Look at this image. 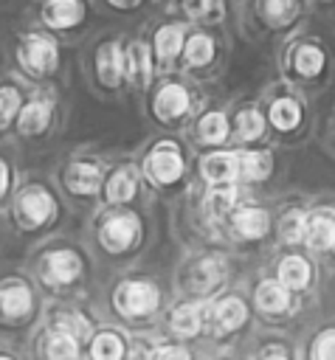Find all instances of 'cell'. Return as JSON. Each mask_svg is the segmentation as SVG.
Wrapping results in <instances>:
<instances>
[{
    "mask_svg": "<svg viewBox=\"0 0 335 360\" xmlns=\"http://www.w3.org/2000/svg\"><path fill=\"white\" fill-rule=\"evenodd\" d=\"M6 183H8V169H6V163L0 160V191H6Z\"/></svg>",
    "mask_w": 335,
    "mask_h": 360,
    "instance_id": "40",
    "label": "cell"
},
{
    "mask_svg": "<svg viewBox=\"0 0 335 360\" xmlns=\"http://www.w3.org/2000/svg\"><path fill=\"white\" fill-rule=\"evenodd\" d=\"M234 225H236V233L253 239V236H262L267 231V214L262 208H245L234 217Z\"/></svg>",
    "mask_w": 335,
    "mask_h": 360,
    "instance_id": "23",
    "label": "cell"
},
{
    "mask_svg": "<svg viewBox=\"0 0 335 360\" xmlns=\"http://www.w3.org/2000/svg\"><path fill=\"white\" fill-rule=\"evenodd\" d=\"M51 112H53V104L48 98H31L20 107L17 112V132L20 135H42L51 124Z\"/></svg>",
    "mask_w": 335,
    "mask_h": 360,
    "instance_id": "13",
    "label": "cell"
},
{
    "mask_svg": "<svg viewBox=\"0 0 335 360\" xmlns=\"http://www.w3.org/2000/svg\"><path fill=\"white\" fill-rule=\"evenodd\" d=\"M245 307H242V301H236V298H228V301H222L217 309H214V326L220 329V332H228V329H236L242 321H245Z\"/></svg>",
    "mask_w": 335,
    "mask_h": 360,
    "instance_id": "26",
    "label": "cell"
},
{
    "mask_svg": "<svg viewBox=\"0 0 335 360\" xmlns=\"http://www.w3.org/2000/svg\"><path fill=\"white\" fill-rule=\"evenodd\" d=\"M234 188L231 186H225V188H217L211 197H208V211L217 217V214H225L228 208H231V202H234Z\"/></svg>",
    "mask_w": 335,
    "mask_h": 360,
    "instance_id": "34",
    "label": "cell"
},
{
    "mask_svg": "<svg viewBox=\"0 0 335 360\" xmlns=\"http://www.w3.org/2000/svg\"><path fill=\"white\" fill-rule=\"evenodd\" d=\"M310 0H242L239 20L256 34H293L307 20Z\"/></svg>",
    "mask_w": 335,
    "mask_h": 360,
    "instance_id": "2",
    "label": "cell"
},
{
    "mask_svg": "<svg viewBox=\"0 0 335 360\" xmlns=\"http://www.w3.org/2000/svg\"><path fill=\"white\" fill-rule=\"evenodd\" d=\"M267 360H284V357H267Z\"/></svg>",
    "mask_w": 335,
    "mask_h": 360,
    "instance_id": "43",
    "label": "cell"
},
{
    "mask_svg": "<svg viewBox=\"0 0 335 360\" xmlns=\"http://www.w3.org/2000/svg\"><path fill=\"white\" fill-rule=\"evenodd\" d=\"M68 186L76 194H93L101 186V172L93 163H73L68 169Z\"/></svg>",
    "mask_w": 335,
    "mask_h": 360,
    "instance_id": "21",
    "label": "cell"
},
{
    "mask_svg": "<svg viewBox=\"0 0 335 360\" xmlns=\"http://www.w3.org/2000/svg\"><path fill=\"white\" fill-rule=\"evenodd\" d=\"M239 172V155L234 152H214L203 160V174L211 183H228Z\"/></svg>",
    "mask_w": 335,
    "mask_h": 360,
    "instance_id": "16",
    "label": "cell"
},
{
    "mask_svg": "<svg viewBox=\"0 0 335 360\" xmlns=\"http://www.w3.org/2000/svg\"><path fill=\"white\" fill-rule=\"evenodd\" d=\"M155 6H160V8H169V0H152Z\"/></svg>",
    "mask_w": 335,
    "mask_h": 360,
    "instance_id": "41",
    "label": "cell"
},
{
    "mask_svg": "<svg viewBox=\"0 0 335 360\" xmlns=\"http://www.w3.org/2000/svg\"><path fill=\"white\" fill-rule=\"evenodd\" d=\"M222 53H225V45H222V39L211 28L191 25L189 34H186V42H183V53H180L177 70L206 73V70H211L222 59Z\"/></svg>",
    "mask_w": 335,
    "mask_h": 360,
    "instance_id": "7",
    "label": "cell"
},
{
    "mask_svg": "<svg viewBox=\"0 0 335 360\" xmlns=\"http://www.w3.org/2000/svg\"><path fill=\"white\" fill-rule=\"evenodd\" d=\"M189 28L191 25L186 20H180L177 14H172V11H166V17H160L152 25L149 45H152V56H155L158 73L177 70V62H180V53H183V42H186Z\"/></svg>",
    "mask_w": 335,
    "mask_h": 360,
    "instance_id": "5",
    "label": "cell"
},
{
    "mask_svg": "<svg viewBox=\"0 0 335 360\" xmlns=\"http://www.w3.org/2000/svg\"><path fill=\"white\" fill-rule=\"evenodd\" d=\"M265 127H267V118H265V112L256 110V107H242V110L234 115V132H236V138H242V141H256V138H262Z\"/></svg>",
    "mask_w": 335,
    "mask_h": 360,
    "instance_id": "20",
    "label": "cell"
},
{
    "mask_svg": "<svg viewBox=\"0 0 335 360\" xmlns=\"http://www.w3.org/2000/svg\"><path fill=\"white\" fill-rule=\"evenodd\" d=\"M23 90L14 82H0V129H6L11 121H17V112L23 107Z\"/></svg>",
    "mask_w": 335,
    "mask_h": 360,
    "instance_id": "22",
    "label": "cell"
},
{
    "mask_svg": "<svg viewBox=\"0 0 335 360\" xmlns=\"http://www.w3.org/2000/svg\"><path fill=\"white\" fill-rule=\"evenodd\" d=\"M270 155L267 152H245L239 155V174L245 180H262L270 174Z\"/></svg>",
    "mask_w": 335,
    "mask_h": 360,
    "instance_id": "27",
    "label": "cell"
},
{
    "mask_svg": "<svg viewBox=\"0 0 335 360\" xmlns=\"http://www.w3.org/2000/svg\"><path fill=\"white\" fill-rule=\"evenodd\" d=\"M101 8H110V11H115V14H132V11H138V8H144L146 3H152V0H96Z\"/></svg>",
    "mask_w": 335,
    "mask_h": 360,
    "instance_id": "36",
    "label": "cell"
},
{
    "mask_svg": "<svg viewBox=\"0 0 335 360\" xmlns=\"http://www.w3.org/2000/svg\"><path fill=\"white\" fill-rule=\"evenodd\" d=\"M158 65L152 56V45L149 37L144 34H132L124 39V79L132 90H149L155 82Z\"/></svg>",
    "mask_w": 335,
    "mask_h": 360,
    "instance_id": "8",
    "label": "cell"
},
{
    "mask_svg": "<svg viewBox=\"0 0 335 360\" xmlns=\"http://www.w3.org/2000/svg\"><path fill=\"white\" fill-rule=\"evenodd\" d=\"M301 118H304V110H301V101H298L293 93L276 96V98L270 101V107H267V121H270V127H276L279 132L296 129V127L301 124Z\"/></svg>",
    "mask_w": 335,
    "mask_h": 360,
    "instance_id": "14",
    "label": "cell"
},
{
    "mask_svg": "<svg viewBox=\"0 0 335 360\" xmlns=\"http://www.w3.org/2000/svg\"><path fill=\"white\" fill-rule=\"evenodd\" d=\"M200 321H203V307L200 304H186V307L175 309V315H172V326L183 335H194L200 329Z\"/></svg>",
    "mask_w": 335,
    "mask_h": 360,
    "instance_id": "31",
    "label": "cell"
},
{
    "mask_svg": "<svg viewBox=\"0 0 335 360\" xmlns=\"http://www.w3.org/2000/svg\"><path fill=\"white\" fill-rule=\"evenodd\" d=\"M14 62H17L20 73H25L28 79H37V82L51 79L62 62L59 39L39 25L28 28V31L17 34V39H14Z\"/></svg>",
    "mask_w": 335,
    "mask_h": 360,
    "instance_id": "3",
    "label": "cell"
},
{
    "mask_svg": "<svg viewBox=\"0 0 335 360\" xmlns=\"http://www.w3.org/2000/svg\"><path fill=\"white\" fill-rule=\"evenodd\" d=\"M194 96L189 84L180 76H166L155 90H152V112L163 124H175L191 112Z\"/></svg>",
    "mask_w": 335,
    "mask_h": 360,
    "instance_id": "9",
    "label": "cell"
},
{
    "mask_svg": "<svg viewBox=\"0 0 335 360\" xmlns=\"http://www.w3.org/2000/svg\"><path fill=\"white\" fill-rule=\"evenodd\" d=\"M310 3H315V6H329V3H335V0H310Z\"/></svg>",
    "mask_w": 335,
    "mask_h": 360,
    "instance_id": "42",
    "label": "cell"
},
{
    "mask_svg": "<svg viewBox=\"0 0 335 360\" xmlns=\"http://www.w3.org/2000/svg\"><path fill=\"white\" fill-rule=\"evenodd\" d=\"M282 236H284L287 242H298V239L304 236V217H301V214L284 217V222H282Z\"/></svg>",
    "mask_w": 335,
    "mask_h": 360,
    "instance_id": "35",
    "label": "cell"
},
{
    "mask_svg": "<svg viewBox=\"0 0 335 360\" xmlns=\"http://www.w3.org/2000/svg\"><path fill=\"white\" fill-rule=\"evenodd\" d=\"M132 194H135V169L124 166V169H118V172L110 177V183H107V200L124 202V200H129Z\"/></svg>",
    "mask_w": 335,
    "mask_h": 360,
    "instance_id": "24",
    "label": "cell"
},
{
    "mask_svg": "<svg viewBox=\"0 0 335 360\" xmlns=\"http://www.w3.org/2000/svg\"><path fill=\"white\" fill-rule=\"evenodd\" d=\"M93 14V0H37L34 22L56 39L76 37L84 31Z\"/></svg>",
    "mask_w": 335,
    "mask_h": 360,
    "instance_id": "4",
    "label": "cell"
},
{
    "mask_svg": "<svg viewBox=\"0 0 335 360\" xmlns=\"http://www.w3.org/2000/svg\"><path fill=\"white\" fill-rule=\"evenodd\" d=\"M315 360H335V332H327L315 346Z\"/></svg>",
    "mask_w": 335,
    "mask_h": 360,
    "instance_id": "38",
    "label": "cell"
},
{
    "mask_svg": "<svg viewBox=\"0 0 335 360\" xmlns=\"http://www.w3.org/2000/svg\"><path fill=\"white\" fill-rule=\"evenodd\" d=\"M307 239H310V245L318 248V250L329 248V245L335 242V222H332L329 217H315V219L307 225Z\"/></svg>",
    "mask_w": 335,
    "mask_h": 360,
    "instance_id": "30",
    "label": "cell"
},
{
    "mask_svg": "<svg viewBox=\"0 0 335 360\" xmlns=\"http://www.w3.org/2000/svg\"><path fill=\"white\" fill-rule=\"evenodd\" d=\"M231 132V121L225 118L222 110H208L197 118V138L200 143H208V146H217L228 138Z\"/></svg>",
    "mask_w": 335,
    "mask_h": 360,
    "instance_id": "15",
    "label": "cell"
},
{
    "mask_svg": "<svg viewBox=\"0 0 335 360\" xmlns=\"http://www.w3.org/2000/svg\"><path fill=\"white\" fill-rule=\"evenodd\" d=\"M256 301H259V307L267 309V312H282V309L287 307V292H284L282 284L265 281V284H259V290H256Z\"/></svg>",
    "mask_w": 335,
    "mask_h": 360,
    "instance_id": "29",
    "label": "cell"
},
{
    "mask_svg": "<svg viewBox=\"0 0 335 360\" xmlns=\"http://www.w3.org/2000/svg\"><path fill=\"white\" fill-rule=\"evenodd\" d=\"M0 307L6 315L17 318V315H25L31 309V292L25 287H8L0 292Z\"/></svg>",
    "mask_w": 335,
    "mask_h": 360,
    "instance_id": "28",
    "label": "cell"
},
{
    "mask_svg": "<svg viewBox=\"0 0 335 360\" xmlns=\"http://www.w3.org/2000/svg\"><path fill=\"white\" fill-rule=\"evenodd\" d=\"M90 73L93 82L104 90H118L121 84H127L124 79V39L115 34H104L93 42L90 48Z\"/></svg>",
    "mask_w": 335,
    "mask_h": 360,
    "instance_id": "6",
    "label": "cell"
},
{
    "mask_svg": "<svg viewBox=\"0 0 335 360\" xmlns=\"http://www.w3.org/2000/svg\"><path fill=\"white\" fill-rule=\"evenodd\" d=\"M17 214L25 222V228H34V225H39V222L48 219V214H51V197L42 194V191H28V194H23Z\"/></svg>",
    "mask_w": 335,
    "mask_h": 360,
    "instance_id": "18",
    "label": "cell"
},
{
    "mask_svg": "<svg viewBox=\"0 0 335 360\" xmlns=\"http://www.w3.org/2000/svg\"><path fill=\"white\" fill-rule=\"evenodd\" d=\"M220 276H222V270H220V264H217V262H203V264L197 267V284H203V287L214 284Z\"/></svg>",
    "mask_w": 335,
    "mask_h": 360,
    "instance_id": "37",
    "label": "cell"
},
{
    "mask_svg": "<svg viewBox=\"0 0 335 360\" xmlns=\"http://www.w3.org/2000/svg\"><path fill=\"white\" fill-rule=\"evenodd\" d=\"M279 276H282V284L290 287V290H298L310 281V264L301 259V256H290L282 262L279 267Z\"/></svg>",
    "mask_w": 335,
    "mask_h": 360,
    "instance_id": "25",
    "label": "cell"
},
{
    "mask_svg": "<svg viewBox=\"0 0 335 360\" xmlns=\"http://www.w3.org/2000/svg\"><path fill=\"white\" fill-rule=\"evenodd\" d=\"M121 352H124V346L113 332H104L93 340V357L96 360H121Z\"/></svg>",
    "mask_w": 335,
    "mask_h": 360,
    "instance_id": "33",
    "label": "cell"
},
{
    "mask_svg": "<svg viewBox=\"0 0 335 360\" xmlns=\"http://www.w3.org/2000/svg\"><path fill=\"white\" fill-rule=\"evenodd\" d=\"M135 239V219L129 217H118V219H110L104 228H101V242L107 250H124L129 242Z\"/></svg>",
    "mask_w": 335,
    "mask_h": 360,
    "instance_id": "19",
    "label": "cell"
},
{
    "mask_svg": "<svg viewBox=\"0 0 335 360\" xmlns=\"http://www.w3.org/2000/svg\"><path fill=\"white\" fill-rule=\"evenodd\" d=\"M76 338L70 332H53L48 340V360H73L76 357Z\"/></svg>",
    "mask_w": 335,
    "mask_h": 360,
    "instance_id": "32",
    "label": "cell"
},
{
    "mask_svg": "<svg viewBox=\"0 0 335 360\" xmlns=\"http://www.w3.org/2000/svg\"><path fill=\"white\" fill-rule=\"evenodd\" d=\"M152 360H189V354L183 349H160Z\"/></svg>",
    "mask_w": 335,
    "mask_h": 360,
    "instance_id": "39",
    "label": "cell"
},
{
    "mask_svg": "<svg viewBox=\"0 0 335 360\" xmlns=\"http://www.w3.org/2000/svg\"><path fill=\"white\" fill-rule=\"evenodd\" d=\"M166 11L203 28H220L228 22V0H169Z\"/></svg>",
    "mask_w": 335,
    "mask_h": 360,
    "instance_id": "10",
    "label": "cell"
},
{
    "mask_svg": "<svg viewBox=\"0 0 335 360\" xmlns=\"http://www.w3.org/2000/svg\"><path fill=\"white\" fill-rule=\"evenodd\" d=\"M144 169H146V174H149L152 180H158V183H172V180H177L180 172H183V160H180L177 146H175V143H160V146H155V149L149 152Z\"/></svg>",
    "mask_w": 335,
    "mask_h": 360,
    "instance_id": "11",
    "label": "cell"
},
{
    "mask_svg": "<svg viewBox=\"0 0 335 360\" xmlns=\"http://www.w3.org/2000/svg\"><path fill=\"white\" fill-rule=\"evenodd\" d=\"M158 304V292L149 284H121L115 292V307L127 315H146Z\"/></svg>",
    "mask_w": 335,
    "mask_h": 360,
    "instance_id": "12",
    "label": "cell"
},
{
    "mask_svg": "<svg viewBox=\"0 0 335 360\" xmlns=\"http://www.w3.org/2000/svg\"><path fill=\"white\" fill-rule=\"evenodd\" d=\"M0 360H8V357H0Z\"/></svg>",
    "mask_w": 335,
    "mask_h": 360,
    "instance_id": "44",
    "label": "cell"
},
{
    "mask_svg": "<svg viewBox=\"0 0 335 360\" xmlns=\"http://www.w3.org/2000/svg\"><path fill=\"white\" fill-rule=\"evenodd\" d=\"M279 65H282V73L287 79L318 82V79L327 76V70L332 65V56H329V48L315 34L293 31V34H287V39L282 45Z\"/></svg>",
    "mask_w": 335,
    "mask_h": 360,
    "instance_id": "1",
    "label": "cell"
},
{
    "mask_svg": "<svg viewBox=\"0 0 335 360\" xmlns=\"http://www.w3.org/2000/svg\"><path fill=\"white\" fill-rule=\"evenodd\" d=\"M45 270H48V278H51V281L65 284V281H73V278L79 276L82 262H79V256L70 253V250H56V253H51V256L45 259Z\"/></svg>",
    "mask_w": 335,
    "mask_h": 360,
    "instance_id": "17",
    "label": "cell"
}]
</instances>
